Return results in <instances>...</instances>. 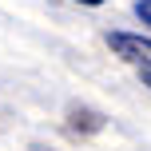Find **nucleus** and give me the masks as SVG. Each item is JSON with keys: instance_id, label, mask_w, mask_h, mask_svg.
<instances>
[{"instance_id": "nucleus-2", "label": "nucleus", "mask_w": 151, "mask_h": 151, "mask_svg": "<svg viewBox=\"0 0 151 151\" xmlns=\"http://www.w3.org/2000/svg\"><path fill=\"white\" fill-rule=\"evenodd\" d=\"M135 16L143 24H151V0H135Z\"/></svg>"}, {"instance_id": "nucleus-1", "label": "nucleus", "mask_w": 151, "mask_h": 151, "mask_svg": "<svg viewBox=\"0 0 151 151\" xmlns=\"http://www.w3.org/2000/svg\"><path fill=\"white\" fill-rule=\"evenodd\" d=\"M107 44L119 60H127L131 68L139 72H151V40L147 36H135V32H107Z\"/></svg>"}, {"instance_id": "nucleus-3", "label": "nucleus", "mask_w": 151, "mask_h": 151, "mask_svg": "<svg viewBox=\"0 0 151 151\" xmlns=\"http://www.w3.org/2000/svg\"><path fill=\"white\" fill-rule=\"evenodd\" d=\"M76 4H91V8H96V4H104V0H76Z\"/></svg>"}, {"instance_id": "nucleus-4", "label": "nucleus", "mask_w": 151, "mask_h": 151, "mask_svg": "<svg viewBox=\"0 0 151 151\" xmlns=\"http://www.w3.org/2000/svg\"><path fill=\"white\" fill-rule=\"evenodd\" d=\"M139 76H143V83H147V88H151V72H139Z\"/></svg>"}]
</instances>
